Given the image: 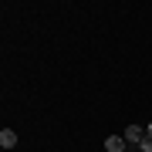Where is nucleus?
Masks as SVG:
<instances>
[{
  "mask_svg": "<svg viewBox=\"0 0 152 152\" xmlns=\"http://www.w3.org/2000/svg\"><path fill=\"white\" fill-rule=\"evenodd\" d=\"M125 142H129V145H142V139H145V135H142V129H139V125H129V129H125V135H122Z\"/></svg>",
  "mask_w": 152,
  "mask_h": 152,
  "instance_id": "obj_1",
  "label": "nucleus"
},
{
  "mask_svg": "<svg viewBox=\"0 0 152 152\" xmlns=\"http://www.w3.org/2000/svg\"><path fill=\"white\" fill-rule=\"evenodd\" d=\"M105 149H108V152H125V139L122 135H108V139H105Z\"/></svg>",
  "mask_w": 152,
  "mask_h": 152,
  "instance_id": "obj_2",
  "label": "nucleus"
},
{
  "mask_svg": "<svg viewBox=\"0 0 152 152\" xmlns=\"http://www.w3.org/2000/svg\"><path fill=\"white\" fill-rule=\"evenodd\" d=\"M0 145H4V149H14L17 145V132L14 129H4V132H0Z\"/></svg>",
  "mask_w": 152,
  "mask_h": 152,
  "instance_id": "obj_3",
  "label": "nucleus"
},
{
  "mask_svg": "<svg viewBox=\"0 0 152 152\" xmlns=\"http://www.w3.org/2000/svg\"><path fill=\"white\" fill-rule=\"evenodd\" d=\"M139 152H152V139H149V135L142 139V145H139Z\"/></svg>",
  "mask_w": 152,
  "mask_h": 152,
  "instance_id": "obj_4",
  "label": "nucleus"
},
{
  "mask_svg": "<svg viewBox=\"0 0 152 152\" xmlns=\"http://www.w3.org/2000/svg\"><path fill=\"white\" fill-rule=\"evenodd\" d=\"M145 135H149V139H152V122H149V129H145Z\"/></svg>",
  "mask_w": 152,
  "mask_h": 152,
  "instance_id": "obj_5",
  "label": "nucleus"
}]
</instances>
